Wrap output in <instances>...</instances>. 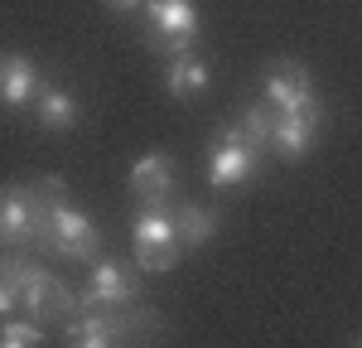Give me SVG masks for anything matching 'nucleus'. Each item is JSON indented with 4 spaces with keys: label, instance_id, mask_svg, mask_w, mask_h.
<instances>
[{
    "label": "nucleus",
    "instance_id": "14",
    "mask_svg": "<svg viewBox=\"0 0 362 348\" xmlns=\"http://www.w3.org/2000/svg\"><path fill=\"white\" fill-rule=\"evenodd\" d=\"M208 78H213V68H208V58H198L194 49L189 54H174L169 58V68H165V87H169V97H198L203 87H208Z\"/></svg>",
    "mask_w": 362,
    "mask_h": 348
},
{
    "label": "nucleus",
    "instance_id": "4",
    "mask_svg": "<svg viewBox=\"0 0 362 348\" xmlns=\"http://www.w3.org/2000/svg\"><path fill=\"white\" fill-rule=\"evenodd\" d=\"M145 20H150V49L155 54H189L198 44V10L189 5V0H150L145 5Z\"/></svg>",
    "mask_w": 362,
    "mask_h": 348
},
{
    "label": "nucleus",
    "instance_id": "5",
    "mask_svg": "<svg viewBox=\"0 0 362 348\" xmlns=\"http://www.w3.org/2000/svg\"><path fill=\"white\" fill-rule=\"evenodd\" d=\"M39 247H49V252H58V257H68V261H87L102 247V232H97V223L87 218L83 208H73V203L63 199V203H54Z\"/></svg>",
    "mask_w": 362,
    "mask_h": 348
},
{
    "label": "nucleus",
    "instance_id": "18",
    "mask_svg": "<svg viewBox=\"0 0 362 348\" xmlns=\"http://www.w3.org/2000/svg\"><path fill=\"white\" fill-rule=\"evenodd\" d=\"M102 5H107V10H116V15H131L140 0H102Z\"/></svg>",
    "mask_w": 362,
    "mask_h": 348
},
{
    "label": "nucleus",
    "instance_id": "17",
    "mask_svg": "<svg viewBox=\"0 0 362 348\" xmlns=\"http://www.w3.org/2000/svg\"><path fill=\"white\" fill-rule=\"evenodd\" d=\"M10 310H15V286H10V276L0 271V319L10 315Z\"/></svg>",
    "mask_w": 362,
    "mask_h": 348
},
{
    "label": "nucleus",
    "instance_id": "16",
    "mask_svg": "<svg viewBox=\"0 0 362 348\" xmlns=\"http://www.w3.org/2000/svg\"><path fill=\"white\" fill-rule=\"evenodd\" d=\"M44 344V334H39V319H10L0 324V348H34Z\"/></svg>",
    "mask_w": 362,
    "mask_h": 348
},
{
    "label": "nucleus",
    "instance_id": "9",
    "mask_svg": "<svg viewBox=\"0 0 362 348\" xmlns=\"http://www.w3.org/2000/svg\"><path fill=\"white\" fill-rule=\"evenodd\" d=\"M324 126V107L314 102V107H295V112H285L280 107V121L276 131H271V145L266 150H276L280 160H300L309 145H314V131Z\"/></svg>",
    "mask_w": 362,
    "mask_h": 348
},
{
    "label": "nucleus",
    "instance_id": "11",
    "mask_svg": "<svg viewBox=\"0 0 362 348\" xmlns=\"http://www.w3.org/2000/svg\"><path fill=\"white\" fill-rule=\"evenodd\" d=\"M169 189H174V160L165 150H150L131 165V194L136 203H169Z\"/></svg>",
    "mask_w": 362,
    "mask_h": 348
},
{
    "label": "nucleus",
    "instance_id": "7",
    "mask_svg": "<svg viewBox=\"0 0 362 348\" xmlns=\"http://www.w3.org/2000/svg\"><path fill=\"white\" fill-rule=\"evenodd\" d=\"M63 339L73 348H112L136 339L131 334V305L126 310H78L63 319Z\"/></svg>",
    "mask_w": 362,
    "mask_h": 348
},
{
    "label": "nucleus",
    "instance_id": "1",
    "mask_svg": "<svg viewBox=\"0 0 362 348\" xmlns=\"http://www.w3.org/2000/svg\"><path fill=\"white\" fill-rule=\"evenodd\" d=\"M68 199V184L58 174H39L29 184H10L0 189V247L25 252L44 242V223L54 213V203Z\"/></svg>",
    "mask_w": 362,
    "mask_h": 348
},
{
    "label": "nucleus",
    "instance_id": "13",
    "mask_svg": "<svg viewBox=\"0 0 362 348\" xmlns=\"http://www.w3.org/2000/svg\"><path fill=\"white\" fill-rule=\"evenodd\" d=\"M29 107H34V116H39L44 131H73V126H78V97H73L68 87H39Z\"/></svg>",
    "mask_w": 362,
    "mask_h": 348
},
{
    "label": "nucleus",
    "instance_id": "3",
    "mask_svg": "<svg viewBox=\"0 0 362 348\" xmlns=\"http://www.w3.org/2000/svg\"><path fill=\"white\" fill-rule=\"evenodd\" d=\"M131 242H136V266L145 276H160L179 261V237H174V213L169 203H140L136 228H131Z\"/></svg>",
    "mask_w": 362,
    "mask_h": 348
},
{
    "label": "nucleus",
    "instance_id": "10",
    "mask_svg": "<svg viewBox=\"0 0 362 348\" xmlns=\"http://www.w3.org/2000/svg\"><path fill=\"white\" fill-rule=\"evenodd\" d=\"M266 97L285 107V112H295V107H314V83H309L305 63H295V58H276L271 68H266Z\"/></svg>",
    "mask_w": 362,
    "mask_h": 348
},
{
    "label": "nucleus",
    "instance_id": "15",
    "mask_svg": "<svg viewBox=\"0 0 362 348\" xmlns=\"http://www.w3.org/2000/svg\"><path fill=\"white\" fill-rule=\"evenodd\" d=\"M213 232H218V213L203 208V203H184V208L174 213V237H179V247H208Z\"/></svg>",
    "mask_w": 362,
    "mask_h": 348
},
{
    "label": "nucleus",
    "instance_id": "2",
    "mask_svg": "<svg viewBox=\"0 0 362 348\" xmlns=\"http://www.w3.org/2000/svg\"><path fill=\"white\" fill-rule=\"evenodd\" d=\"M0 271L10 276V286H15V305H25L29 319H68L83 310V300L73 295V290L63 286L58 276H49L39 261L29 257H0Z\"/></svg>",
    "mask_w": 362,
    "mask_h": 348
},
{
    "label": "nucleus",
    "instance_id": "12",
    "mask_svg": "<svg viewBox=\"0 0 362 348\" xmlns=\"http://www.w3.org/2000/svg\"><path fill=\"white\" fill-rule=\"evenodd\" d=\"M39 92V73H34V58L25 54H0V107L20 112L34 102Z\"/></svg>",
    "mask_w": 362,
    "mask_h": 348
},
{
    "label": "nucleus",
    "instance_id": "8",
    "mask_svg": "<svg viewBox=\"0 0 362 348\" xmlns=\"http://www.w3.org/2000/svg\"><path fill=\"white\" fill-rule=\"evenodd\" d=\"M136 295L140 290L121 261H97L92 281H87V290L78 300H83V310H126V305H136Z\"/></svg>",
    "mask_w": 362,
    "mask_h": 348
},
{
    "label": "nucleus",
    "instance_id": "6",
    "mask_svg": "<svg viewBox=\"0 0 362 348\" xmlns=\"http://www.w3.org/2000/svg\"><path fill=\"white\" fill-rule=\"evenodd\" d=\"M261 170V145L251 141L242 126H227L218 145H213V160H208V184L232 189V184H247Z\"/></svg>",
    "mask_w": 362,
    "mask_h": 348
}]
</instances>
